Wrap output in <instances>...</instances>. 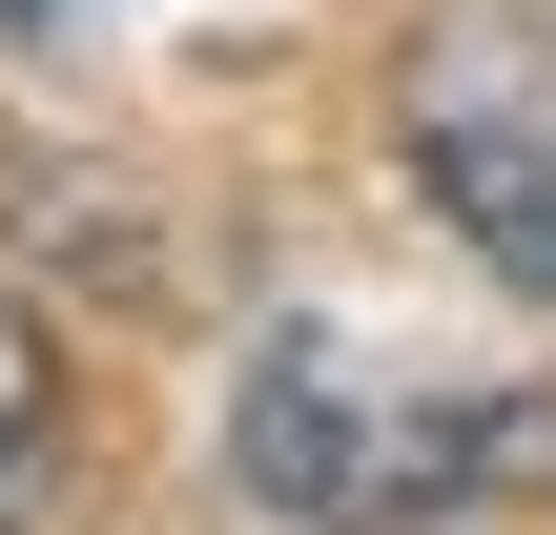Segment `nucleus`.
<instances>
[{"mask_svg":"<svg viewBox=\"0 0 556 535\" xmlns=\"http://www.w3.org/2000/svg\"><path fill=\"white\" fill-rule=\"evenodd\" d=\"M227 454L309 535H413V515H475L495 474H556V392H433V371H371L330 330H268Z\"/></svg>","mask_w":556,"mask_h":535,"instance_id":"nucleus-1","label":"nucleus"},{"mask_svg":"<svg viewBox=\"0 0 556 535\" xmlns=\"http://www.w3.org/2000/svg\"><path fill=\"white\" fill-rule=\"evenodd\" d=\"M392 124H413V186L454 206V247L516 268V289H556V41L536 21H454Z\"/></svg>","mask_w":556,"mask_h":535,"instance_id":"nucleus-2","label":"nucleus"},{"mask_svg":"<svg viewBox=\"0 0 556 535\" xmlns=\"http://www.w3.org/2000/svg\"><path fill=\"white\" fill-rule=\"evenodd\" d=\"M41 454H62V351H41V330L0 309V515L41 495Z\"/></svg>","mask_w":556,"mask_h":535,"instance_id":"nucleus-3","label":"nucleus"},{"mask_svg":"<svg viewBox=\"0 0 556 535\" xmlns=\"http://www.w3.org/2000/svg\"><path fill=\"white\" fill-rule=\"evenodd\" d=\"M0 21H103V0H0Z\"/></svg>","mask_w":556,"mask_h":535,"instance_id":"nucleus-4","label":"nucleus"}]
</instances>
